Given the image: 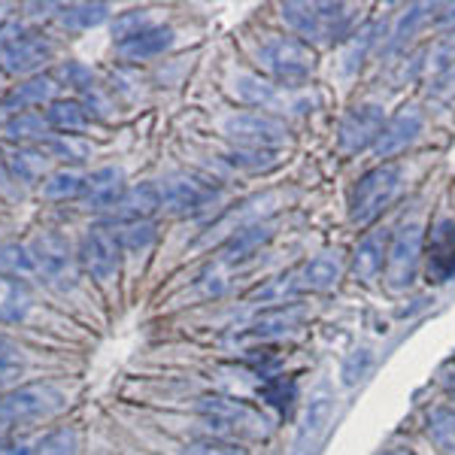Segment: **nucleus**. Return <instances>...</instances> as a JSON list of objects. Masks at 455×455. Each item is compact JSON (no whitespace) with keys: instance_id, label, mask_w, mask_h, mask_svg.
<instances>
[{"instance_id":"1","label":"nucleus","mask_w":455,"mask_h":455,"mask_svg":"<svg viewBox=\"0 0 455 455\" xmlns=\"http://www.w3.org/2000/svg\"><path fill=\"white\" fill-rule=\"evenodd\" d=\"M255 61L270 83L283 88H300L315 70V55L304 40L289 34H264L255 43Z\"/></svg>"},{"instance_id":"2","label":"nucleus","mask_w":455,"mask_h":455,"mask_svg":"<svg viewBox=\"0 0 455 455\" xmlns=\"http://www.w3.org/2000/svg\"><path fill=\"white\" fill-rule=\"evenodd\" d=\"M283 21L307 46H334L349 36L355 12L347 4H283Z\"/></svg>"},{"instance_id":"3","label":"nucleus","mask_w":455,"mask_h":455,"mask_svg":"<svg viewBox=\"0 0 455 455\" xmlns=\"http://www.w3.org/2000/svg\"><path fill=\"white\" fill-rule=\"evenodd\" d=\"M201 419L207 422L210 431H216V437L222 440H259L267 435V419L255 407H249L246 401L225 398V395H207L197 401Z\"/></svg>"},{"instance_id":"4","label":"nucleus","mask_w":455,"mask_h":455,"mask_svg":"<svg viewBox=\"0 0 455 455\" xmlns=\"http://www.w3.org/2000/svg\"><path fill=\"white\" fill-rule=\"evenodd\" d=\"M403 182L401 164H379L373 167L355 182L349 197V219L355 225H371L373 219L383 216V210H388V204L398 197Z\"/></svg>"},{"instance_id":"5","label":"nucleus","mask_w":455,"mask_h":455,"mask_svg":"<svg viewBox=\"0 0 455 455\" xmlns=\"http://www.w3.org/2000/svg\"><path fill=\"white\" fill-rule=\"evenodd\" d=\"M222 131L228 140H234L240 149H280L289 140V124L280 116L261 113V109L228 116Z\"/></svg>"},{"instance_id":"6","label":"nucleus","mask_w":455,"mask_h":455,"mask_svg":"<svg viewBox=\"0 0 455 455\" xmlns=\"http://www.w3.org/2000/svg\"><path fill=\"white\" fill-rule=\"evenodd\" d=\"M422 246H425V231L422 222H407L388 240V255H386V283L392 291L410 289L416 280V270L422 261Z\"/></svg>"},{"instance_id":"7","label":"nucleus","mask_w":455,"mask_h":455,"mask_svg":"<svg viewBox=\"0 0 455 455\" xmlns=\"http://www.w3.org/2000/svg\"><path fill=\"white\" fill-rule=\"evenodd\" d=\"M61 403H64V392L52 383L16 388V392L0 398V428L46 419V416H52Z\"/></svg>"},{"instance_id":"8","label":"nucleus","mask_w":455,"mask_h":455,"mask_svg":"<svg viewBox=\"0 0 455 455\" xmlns=\"http://www.w3.org/2000/svg\"><path fill=\"white\" fill-rule=\"evenodd\" d=\"M386 128V109L373 100H362L340 119L337 128V149L343 156H355L362 149H373Z\"/></svg>"},{"instance_id":"9","label":"nucleus","mask_w":455,"mask_h":455,"mask_svg":"<svg viewBox=\"0 0 455 455\" xmlns=\"http://www.w3.org/2000/svg\"><path fill=\"white\" fill-rule=\"evenodd\" d=\"M34 259L36 267H40V276L55 289L68 291L76 285V255L68 243V237L55 231H43L40 237L34 240Z\"/></svg>"},{"instance_id":"10","label":"nucleus","mask_w":455,"mask_h":455,"mask_svg":"<svg viewBox=\"0 0 455 455\" xmlns=\"http://www.w3.org/2000/svg\"><path fill=\"white\" fill-rule=\"evenodd\" d=\"M122 249L116 243L113 231L107 228H92L79 243V264L85 267V274L98 283H109L119 274Z\"/></svg>"},{"instance_id":"11","label":"nucleus","mask_w":455,"mask_h":455,"mask_svg":"<svg viewBox=\"0 0 455 455\" xmlns=\"http://www.w3.org/2000/svg\"><path fill=\"white\" fill-rule=\"evenodd\" d=\"M161 188V207L176 212V216H188V212H197L204 207H210L216 201V186L201 176H171Z\"/></svg>"},{"instance_id":"12","label":"nucleus","mask_w":455,"mask_h":455,"mask_svg":"<svg viewBox=\"0 0 455 455\" xmlns=\"http://www.w3.org/2000/svg\"><path fill=\"white\" fill-rule=\"evenodd\" d=\"M425 128V113L419 107H401L392 119H386V128L379 134L377 146H373V156L377 158H395L401 156L407 146L419 140Z\"/></svg>"},{"instance_id":"13","label":"nucleus","mask_w":455,"mask_h":455,"mask_svg":"<svg viewBox=\"0 0 455 455\" xmlns=\"http://www.w3.org/2000/svg\"><path fill=\"white\" fill-rule=\"evenodd\" d=\"M425 276L428 283H450L455 280V222L440 219L431 228L428 246H425Z\"/></svg>"},{"instance_id":"14","label":"nucleus","mask_w":455,"mask_h":455,"mask_svg":"<svg viewBox=\"0 0 455 455\" xmlns=\"http://www.w3.org/2000/svg\"><path fill=\"white\" fill-rule=\"evenodd\" d=\"M234 92H237V98L243 100V104L261 109V113H280L285 107H295L300 109V100H295L289 94V88L270 83V79L259 76V73H240L237 79H234Z\"/></svg>"},{"instance_id":"15","label":"nucleus","mask_w":455,"mask_h":455,"mask_svg":"<svg viewBox=\"0 0 455 455\" xmlns=\"http://www.w3.org/2000/svg\"><path fill=\"white\" fill-rule=\"evenodd\" d=\"M422 85L431 98H446L455 92V43L437 40L422 61Z\"/></svg>"},{"instance_id":"16","label":"nucleus","mask_w":455,"mask_h":455,"mask_svg":"<svg viewBox=\"0 0 455 455\" xmlns=\"http://www.w3.org/2000/svg\"><path fill=\"white\" fill-rule=\"evenodd\" d=\"M49 58H52V43L43 40V36L25 34V36H12L10 43H0V68L10 73L36 70Z\"/></svg>"},{"instance_id":"17","label":"nucleus","mask_w":455,"mask_h":455,"mask_svg":"<svg viewBox=\"0 0 455 455\" xmlns=\"http://www.w3.org/2000/svg\"><path fill=\"white\" fill-rule=\"evenodd\" d=\"M176 43V31L173 28H164V25H152L146 31L128 36V40H119L116 43V55L128 64H137V61H149V58H158L164 55Z\"/></svg>"},{"instance_id":"18","label":"nucleus","mask_w":455,"mask_h":455,"mask_svg":"<svg viewBox=\"0 0 455 455\" xmlns=\"http://www.w3.org/2000/svg\"><path fill=\"white\" fill-rule=\"evenodd\" d=\"M124 171L122 167H100L92 176H85L83 204L85 210H113L124 195Z\"/></svg>"},{"instance_id":"19","label":"nucleus","mask_w":455,"mask_h":455,"mask_svg":"<svg viewBox=\"0 0 455 455\" xmlns=\"http://www.w3.org/2000/svg\"><path fill=\"white\" fill-rule=\"evenodd\" d=\"M388 240H392V234H388V231H377V234H368V237H364L362 243L355 246L349 270H352V276H355L358 283L371 285V283L379 280V274L386 270Z\"/></svg>"},{"instance_id":"20","label":"nucleus","mask_w":455,"mask_h":455,"mask_svg":"<svg viewBox=\"0 0 455 455\" xmlns=\"http://www.w3.org/2000/svg\"><path fill=\"white\" fill-rule=\"evenodd\" d=\"M343 276V255L337 249H325L310 259L300 270H295L298 291H328Z\"/></svg>"},{"instance_id":"21","label":"nucleus","mask_w":455,"mask_h":455,"mask_svg":"<svg viewBox=\"0 0 455 455\" xmlns=\"http://www.w3.org/2000/svg\"><path fill=\"white\" fill-rule=\"evenodd\" d=\"M331 416H334L331 392H328V388H319V392H313L310 403H307V413H304V425H300V431H298V443H295L298 455H310L315 450L319 437L328 431V422H331Z\"/></svg>"},{"instance_id":"22","label":"nucleus","mask_w":455,"mask_h":455,"mask_svg":"<svg viewBox=\"0 0 455 455\" xmlns=\"http://www.w3.org/2000/svg\"><path fill=\"white\" fill-rule=\"evenodd\" d=\"M304 319H307V310L300 304H276V307H270V310H264L261 315H255L249 334L259 337V340H276V337L295 331Z\"/></svg>"},{"instance_id":"23","label":"nucleus","mask_w":455,"mask_h":455,"mask_svg":"<svg viewBox=\"0 0 455 455\" xmlns=\"http://www.w3.org/2000/svg\"><path fill=\"white\" fill-rule=\"evenodd\" d=\"M158 210H161V188L156 182H143V186L124 188L122 201L113 207V212L119 216V222H149V216Z\"/></svg>"},{"instance_id":"24","label":"nucleus","mask_w":455,"mask_h":455,"mask_svg":"<svg viewBox=\"0 0 455 455\" xmlns=\"http://www.w3.org/2000/svg\"><path fill=\"white\" fill-rule=\"evenodd\" d=\"M274 237V225L270 222H249L240 225L237 231H231L228 243L222 246V259L225 261H243L249 255H255L259 249Z\"/></svg>"},{"instance_id":"25","label":"nucleus","mask_w":455,"mask_h":455,"mask_svg":"<svg viewBox=\"0 0 455 455\" xmlns=\"http://www.w3.org/2000/svg\"><path fill=\"white\" fill-rule=\"evenodd\" d=\"M31 310V291L21 280L0 274V322H21Z\"/></svg>"},{"instance_id":"26","label":"nucleus","mask_w":455,"mask_h":455,"mask_svg":"<svg viewBox=\"0 0 455 455\" xmlns=\"http://www.w3.org/2000/svg\"><path fill=\"white\" fill-rule=\"evenodd\" d=\"M425 431H428L431 443L437 446L440 452L455 455V410L446 407V403H437L425 413Z\"/></svg>"},{"instance_id":"27","label":"nucleus","mask_w":455,"mask_h":455,"mask_svg":"<svg viewBox=\"0 0 455 455\" xmlns=\"http://www.w3.org/2000/svg\"><path fill=\"white\" fill-rule=\"evenodd\" d=\"M0 270H4V276H12V280H21V283L31 280V276H40L34 249L21 246V243L0 246Z\"/></svg>"},{"instance_id":"28","label":"nucleus","mask_w":455,"mask_h":455,"mask_svg":"<svg viewBox=\"0 0 455 455\" xmlns=\"http://www.w3.org/2000/svg\"><path fill=\"white\" fill-rule=\"evenodd\" d=\"M46 122L61 134H76L88 124V109L79 100H52L46 109Z\"/></svg>"},{"instance_id":"29","label":"nucleus","mask_w":455,"mask_h":455,"mask_svg":"<svg viewBox=\"0 0 455 455\" xmlns=\"http://www.w3.org/2000/svg\"><path fill=\"white\" fill-rule=\"evenodd\" d=\"M55 79L52 76H36L31 83L19 85L10 98L4 100V109H28L34 104H43V100H52L55 94Z\"/></svg>"},{"instance_id":"30","label":"nucleus","mask_w":455,"mask_h":455,"mask_svg":"<svg viewBox=\"0 0 455 455\" xmlns=\"http://www.w3.org/2000/svg\"><path fill=\"white\" fill-rule=\"evenodd\" d=\"M46 161H49L46 152L16 149L10 158H6V167H10L12 180H19V182H36V180H43V173H46Z\"/></svg>"},{"instance_id":"31","label":"nucleus","mask_w":455,"mask_h":455,"mask_svg":"<svg viewBox=\"0 0 455 455\" xmlns=\"http://www.w3.org/2000/svg\"><path fill=\"white\" fill-rule=\"evenodd\" d=\"M113 237L122 252H143L156 243V225L152 222H119L113 228Z\"/></svg>"},{"instance_id":"32","label":"nucleus","mask_w":455,"mask_h":455,"mask_svg":"<svg viewBox=\"0 0 455 455\" xmlns=\"http://www.w3.org/2000/svg\"><path fill=\"white\" fill-rule=\"evenodd\" d=\"M83 186H85V176L64 167V171H55L43 180V197H49V201H68V197L83 195Z\"/></svg>"},{"instance_id":"33","label":"nucleus","mask_w":455,"mask_h":455,"mask_svg":"<svg viewBox=\"0 0 455 455\" xmlns=\"http://www.w3.org/2000/svg\"><path fill=\"white\" fill-rule=\"evenodd\" d=\"M435 10H437V6H431V4L410 6V10L398 19V28L392 31V43H388V49H401L403 43H407L410 36L419 31L422 25H428V21L435 19Z\"/></svg>"},{"instance_id":"34","label":"nucleus","mask_w":455,"mask_h":455,"mask_svg":"<svg viewBox=\"0 0 455 455\" xmlns=\"http://www.w3.org/2000/svg\"><path fill=\"white\" fill-rule=\"evenodd\" d=\"M31 455H79V431L76 428H58L46 437L36 440Z\"/></svg>"},{"instance_id":"35","label":"nucleus","mask_w":455,"mask_h":455,"mask_svg":"<svg viewBox=\"0 0 455 455\" xmlns=\"http://www.w3.org/2000/svg\"><path fill=\"white\" fill-rule=\"evenodd\" d=\"M225 161L237 171H267L280 161V149H234L228 152Z\"/></svg>"},{"instance_id":"36","label":"nucleus","mask_w":455,"mask_h":455,"mask_svg":"<svg viewBox=\"0 0 455 455\" xmlns=\"http://www.w3.org/2000/svg\"><path fill=\"white\" fill-rule=\"evenodd\" d=\"M109 16V6L107 4H73V6H64V25L68 28H98L100 21H107Z\"/></svg>"},{"instance_id":"37","label":"nucleus","mask_w":455,"mask_h":455,"mask_svg":"<svg viewBox=\"0 0 455 455\" xmlns=\"http://www.w3.org/2000/svg\"><path fill=\"white\" fill-rule=\"evenodd\" d=\"M25 352L19 343H12L10 337H0V388L19 379L25 373Z\"/></svg>"},{"instance_id":"38","label":"nucleus","mask_w":455,"mask_h":455,"mask_svg":"<svg viewBox=\"0 0 455 455\" xmlns=\"http://www.w3.org/2000/svg\"><path fill=\"white\" fill-rule=\"evenodd\" d=\"M46 128H49V122L43 119V116L19 113L12 122H6L4 134L10 137V140H40V137H46Z\"/></svg>"},{"instance_id":"39","label":"nucleus","mask_w":455,"mask_h":455,"mask_svg":"<svg viewBox=\"0 0 455 455\" xmlns=\"http://www.w3.org/2000/svg\"><path fill=\"white\" fill-rule=\"evenodd\" d=\"M182 455H249V452L240 443H234V440L204 437V440H192V443H186Z\"/></svg>"},{"instance_id":"40","label":"nucleus","mask_w":455,"mask_h":455,"mask_svg":"<svg viewBox=\"0 0 455 455\" xmlns=\"http://www.w3.org/2000/svg\"><path fill=\"white\" fill-rule=\"evenodd\" d=\"M373 34H377V28H368V31L352 34V36H349L347 49H343V70L352 73V70L362 68L364 55H368V49L373 46Z\"/></svg>"},{"instance_id":"41","label":"nucleus","mask_w":455,"mask_h":455,"mask_svg":"<svg viewBox=\"0 0 455 455\" xmlns=\"http://www.w3.org/2000/svg\"><path fill=\"white\" fill-rule=\"evenodd\" d=\"M49 149H52V156H58V158L83 161L88 152H92V146L85 140H79L76 134H55L52 140H49Z\"/></svg>"},{"instance_id":"42","label":"nucleus","mask_w":455,"mask_h":455,"mask_svg":"<svg viewBox=\"0 0 455 455\" xmlns=\"http://www.w3.org/2000/svg\"><path fill=\"white\" fill-rule=\"evenodd\" d=\"M371 362H373L371 349H355V352H352L347 362H343V383H347V386H355L358 379H362L364 373H368Z\"/></svg>"},{"instance_id":"43","label":"nucleus","mask_w":455,"mask_h":455,"mask_svg":"<svg viewBox=\"0 0 455 455\" xmlns=\"http://www.w3.org/2000/svg\"><path fill=\"white\" fill-rule=\"evenodd\" d=\"M264 398L270 403H276V407H289L291 398H295V386H285V379H276V383H270L264 388Z\"/></svg>"},{"instance_id":"44","label":"nucleus","mask_w":455,"mask_h":455,"mask_svg":"<svg viewBox=\"0 0 455 455\" xmlns=\"http://www.w3.org/2000/svg\"><path fill=\"white\" fill-rule=\"evenodd\" d=\"M443 12H437L435 16V21L437 25H455V4L452 6H440Z\"/></svg>"},{"instance_id":"45","label":"nucleus","mask_w":455,"mask_h":455,"mask_svg":"<svg viewBox=\"0 0 455 455\" xmlns=\"http://www.w3.org/2000/svg\"><path fill=\"white\" fill-rule=\"evenodd\" d=\"M386 455H416V452H410V450H392V452H386Z\"/></svg>"},{"instance_id":"46","label":"nucleus","mask_w":455,"mask_h":455,"mask_svg":"<svg viewBox=\"0 0 455 455\" xmlns=\"http://www.w3.org/2000/svg\"><path fill=\"white\" fill-rule=\"evenodd\" d=\"M0 455H10V450H6V443L0 440Z\"/></svg>"}]
</instances>
